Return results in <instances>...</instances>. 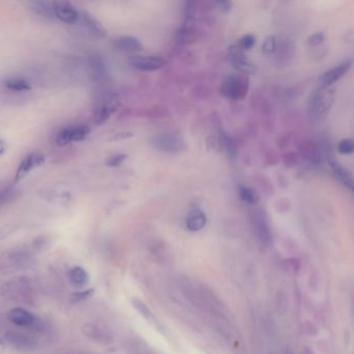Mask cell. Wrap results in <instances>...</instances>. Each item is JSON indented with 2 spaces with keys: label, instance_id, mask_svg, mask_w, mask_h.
<instances>
[{
  "label": "cell",
  "instance_id": "1",
  "mask_svg": "<svg viewBox=\"0 0 354 354\" xmlns=\"http://www.w3.org/2000/svg\"><path fill=\"white\" fill-rule=\"evenodd\" d=\"M249 78L247 75H230L220 85V93L230 100H242L247 95Z\"/></svg>",
  "mask_w": 354,
  "mask_h": 354
},
{
  "label": "cell",
  "instance_id": "2",
  "mask_svg": "<svg viewBox=\"0 0 354 354\" xmlns=\"http://www.w3.org/2000/svg\"><path fill=\"white\" fill-rule=\"evenodd\" d=\"M120 105L119 96L115 92H106L101 96L95 105L94 118L97 125L101 126L113 116Z\"/></svg>",
  "mask_w": 354,
  "mask_h": 354
},
{
  "label": "cell",
  "instance_id": "3",
  "mask_svg": "<svg viewBox=\"0 0 354 354\" xmlns=\"http://www.w3.org/2000/svg\"><path fill=\"white\" fill-rule=\"evenodd\" d=\"M335 100V89L331 86H321L313 94L310 101V113L312 116L320 118L326 115Z\"/></svg>",
  "mask_w": 354,
  "mask_h": 354
},
{
  "label": "cell",
  "instance_id": "4",
  "mask_svg": "<svg viewBox=\"0 0 354 354\" xmlns=\"http://www.w3.org/2000/svg\"><path fill=\"white\" fill-rule=\"evenodd\" d=\"M90 133L89 127L85 125H74L69 126L60 130L56 135V144L59 147H66L71 143H78L84 140Z\"/></svg>",
  "mask_w": 354,
  "mask_h": 354
},
{
  "label": "cell",
  "instance_id": "5",
  "mask_svg": "<svg viewBox=\"0 0 354 354\" xmlns=\"http://www.w3.org/2000/svg\"><path fill=\"white\" fill-rule=\"evenodd\" d=\"M151 144L155 149L165 153H178L185 150V141L171 134H157L151 139Z\"/></svg>",
  "mask_w": 354,
  "mask_h": 354
},
{
  "label": "cell",
  "instance_id": "6",
  "mask_svg": "<svg viewBox=\"0 0 354 354\" xmlns=\"http://www.w3.org/2000/svg\"><path fill=\"white\" fill-rule=\"evenodd\" d=\"M251 226L254 229L257 239L264 246H268L271 242V231L266 215L261 210H256L251 213Z\"/></svg>",
  "mask_w": 354,
  "mask_h": 354
},
{
  "label": "cell",
  "instance_id": "7",
  "mask_svg": "<svg viewBox=\"0 0 354 354\" xmlns=\"http://www.w3.org/2000/svg\"><path fill=\"white\" fill-rule=\"evenodd\" d=\"M229 59L236 70L241 72L243 75H249L255 73V66L252 64L248 57L244 54L243 50H241L237 45H232L229 47L228 51Z\"/></svg>",
  "mask_w": 354,
  "mask_h": 354
},
{
  "label": "cell",
  "instance_id": "8",
  "mask_svg": "<svg viewBox=\"0 0 354 354\" xmlns=\"http://www.w3.org/2000/svg\"><path fill=\"white\" fill-rule=\"evenodd\" d=\"M54 17L66 24H75L79 21V11L69 1H53Z\"/></svg>",
  "mask_w": 354,
  "mask_h": 354
},
{
  "label": "cell",
  "instance_id": "9",
  "mask_svg": "<svg viewBox=\"0 0 354 354\" xmlns=\"http://www.w3.org/2000/svg\"><path fill=\"white\" fill-rule=\"evenodd\" d=\"M130 64L136 70L143 72H153L165 66L166 62L163 57L160 56H143L136 55L130 59Z\"/></svg>",
  "mask_w": 354,
  "mask_h": 354
},
{
  "label": "cell",
  "instance_id": "10",
  "mask_svg": "<svg viewBox=\"0 0 354 354\" xmlns=\"http://www.w3.org/2000/svg\"><path fill=\"white\" fill-rule=\"evenodd\" d=\"M351 66H352L351 60H346V62H343L340 65L336 66L335 68L326 71V72L323 73L318 79L320 85L325 87L331 86L333 83H336L338 80H340L344 75L347 74L348 71L351 69Z\"/></svg>",
  "mask_w": 354,
  "mask_h": 354
},
{
  "label": "cell",
  "instance_id": "11",
  "mask_svg": "<svg viewBox=\"0 0 354 354\" xmlns=\"http://www.w3.org/2000/svg\"><path fill=\"white\" fill-rule=\"evenodd\" d=\"M44 161H45L44 156L39 153H32V154L27 155L22 160V162L20 163V165L17 169L15 181L19 182L20 180L25 178L29 174V171H32L34 168L43 164Z\"/></svg>",
  "mask_w": 354,
  "mask_h": 354
},
{
  "label": "cell",
  "instance_id": "12",
  "mask_svg": "<svg viewBox=\"0 0 354 354\" xmlns=\"http://www.w3.org/2000/svg\"><path fill=\"white\" fill-rule=\"evenodd\" d=\"M5 339L12 346L20 350L27 351L36 347V342L29 336H26L22 332L8 331L5 333Z\"/></svg>",
  "mask_w": 354,
  "mask_h": 354
},
{
  "label": "cell",
  "instance_id": "13",
  "mask_svg": "<svg viewBox=\"0 0 354 354\" xmlns=\"http://www.w3.org/2000/svg\"><path fill=\"white\" fill-rule=\"evenodd\" d=\"M7 318L12 323H14L15 325L22 327L33 325L36 321V318L33 314L22 308L12 309L7 314Z\"/></svg>",
  "mask_w": 354,
  "mask_h": 354
},
{
  "label": "cell",
  "instance_id": "14",
  "mask_svg": "<svg viewBox=\"0 0 354 354\" xmlns=\"http://www.w3.org/2000/svg\"><path fill=\"white\" fill-rule=\"evenodd\" d=\"M185 224L188 231L198 232L205 228L207 224V216L200 209L195 208L188 212L185 219Z\"/></svg>",
  "mask_w": 354,
  "mask_h": 354
},
{
  "label": "cell",
  "instance_id": "15",
  "mask_svg": "<svg viewBox=\"0 0 354 354\" xmlns=\"http://www.w3.org/2000/svg\"><path fill=\"white\" fill-rule=\"evenodd\" d=\"M329 161V165L335 174L336 178L341 182V183L346 186L349 190L353 189V179H352V173L347 169L346 167H344L340 162L333 158V157H329L328 158Z\"/></svg>",
  "mask_w": 354,
  "mask_h": 354
},
{
  "label": "cell",
  "instance_id": "16",
  "mask_svg": "<svg viewBox=\"0 0 354 354\" xmlns=\"http://www.w3.org/2000/svg\"><path fill=\"white\" fill-rule=\"evenodd\" d=\"M79 20H81L83 26L87 32L97 37H104L106 35V30L98 20L85 11H79Z\"/></svg>",
  "mask_w": 354,
  "mask_h": 354
},
{
  "label": "cell",
  "instance_id": "17",
  "mask_svg": "<svg viewBox=\"0 0 354 354\" xmlns=\"http://www.w3.org/2000/svg\"><path fill=\"white\" fill-rule=\"evenodd\" d=\"M115 46L119 51L124 52H139L144 49V46L139 39L131 36L118 38L115 41Z\"/></svg>",
  "mask_w": 354,
  "mask_h": 354
},
{
  "label": "cell",
  "instance_id": "18",
  "mask_svg": "<svg viewBox=\"0 0 354 354\" xmlns=\"http://www.w3.org/2000/svg\"><path fill=\"white\" fill-rule=\"evenodd\" d=\"M197 29L192 25V21L185 20L177 33V41L182 45L191 44L197 41Z\"/></svg>",
  "mask_w": 354,
  "mask_h": 354
},
{
  "label": "cell",
  "instance_id": "19",
  "mask_svg": "<svg viewBox=\"0 0 354 354\" xmlns=\"http://www.w3.org/2000/svg\"><path fill=\"white\" fill-rule=\"evenodd\" d=\"M88 69H89L90 75H93V77L96 80H101L106 75L105 64L103 62L102 57H101L100 55L94 54L89 57Z\"/></svg>",
  "mask_w": 354,
  "mask_h": 354
},
{
  "label": "cell",
  "instance_id": "20",
  "mask_svg": "<svg viewBox=\"0 0 354 354\" xmlns=\"http://www.w3.org/2000/svg\"><path fill=\"white\" fill-rule=\"evenodd\" d=\"M70 280L75 287H84L88 284L89 275L86 270L82 267H74L69 272Z\"/></svg>",
  "mask_w": 354,
  "mask_h": 354
},
{
  "label": "cell",
  "instance_id": "21",
  "mask_svg": "<svg viewBox=\"0 0 354 354\" xmlns=\"http://www.w3.org/2000/svg\"><path fill=\"white\" fill-rule=\"evenodd\" d=\"M30 5L35 9L36 13L49 20H54V9L53 1H33Z\"/></svg>",
  "mask_w": 354,
  "mask_h": 354
},
{
  "label": "cell",
  "instance_id": "22",
  "mask_svg": "<svg viewBox=\"0 0 354 354\" xmlns=\"http://www.w3.org/2000/svg\"><path fill=\"white\" fill-rule=\"evenodd\" d=\"M219 143L224 146L225 150L228 152V154L235 158L237 156V148L234 143V140L226 132L224 129H219Z\"/></svg>",
  "mask_w": 354,
  "mask_h": 354
},
{
  "label": "cell",
  "instance_id": "23",
  "mask_svg": "<svg viewBox=\"0 0 354 354\" xmlns=\"http://www.w3.org/2000/svg\"><path fill=\"white\" fill-rule=\"evenodd\" d=\"M239 197L244 203L249 205H257L260 200V197L257 194V191L246 186L239 187Z\"/></svg>",
  "mask_w": 354,
  "mask_h": 354
},
{
  "label": "cell",
  "instance_id": "24",
  "mask_svg": "<svg viewBox=\"0 0 354 354\" xmlns=\"http://www.w3.org/2000/svg\"><path fill=\"white\" fill-rule=\"evenodd\" d=\"M4 86L14 92H25L30 89V84L24 79L21 78H11L4 81Z\"/></svg>",
  "mask_w": 354,
  "mask_h": 354
},
{
  "label": "cell",
  "instance_id": "25",
  "mask_svg": "<svg viewBox=\"0 0 354 354\" xmlns=\"http://www.w3.org/2000/svg\"><path fill=\"white\" fill-rule=\"evenodd\" d=\"M132 305L138 311V313L141 314V315H143L148 321H150L152 323H155V324H156V319H155L154 315L152 314L150 309L145 305L143 301H140L139 299L135 298V299L132 300Z\"/></svg>",
  "mask_w": 354,
  "mask_h": 354
},
{
  "label": "cell",
  "instance_id": "26",
  "mask_svg": "<svg viewBox=\"0 0 354 354\" xmlns=\"http://www.w3.org/2000/svg\"><path fill=\"white\" fill-rule=\"evenodd\" d=\"M303 154L306 153L309 160L314 161V162H318L320 160V154H319V149L314 145V144H307L302 150Z\"/></svg>",
  "mask_w": 354,
  "mask_h": 354
},
{
  "label": "cell",
  "instance_id": "27",
  "mask_svg": "<svg viewBox=\"0 0 354 354\" xmlns=\"http://www.w3.org/2000/svg\"><path fill=\"white\" fill-rule=\"evenodd\" d=\"M276 45H277V41H276L275 37H271V36L267 37L265 39L264 43H263V45H262V51L265 54L271 55L273 53H275Z\"/></svg>",
  "mask_w": 354,
  "mask_h": 354
},
{
  "label": "cell",
  "instance_id": "28",
  "mask_svg": "<svg viewBox=\"0 0 354 354\" xmlns=\"http://www.w3.org/2000/svg\"><path fill=\"white\" fill-rule=\"evenodd\" d=\"M255 44H256V38L252 35H245L239 39L237 46L244 51V50L251 49Z\"/></svg>",
  "mask_w": 354,
  "mask_h": 354
},
{
  "label": "cell",
  "instance_id": "29",
  "mask_svg": "<svg viewBox=\"0 0 354 354\" xmlns=\"http://www.w3.org/2000/svg\"><path fill=\"white\" fill-rule=\"evenodd\" d=\"M338 151L340 152L341 154L344 155H348V154H352L354 151V144L353 140L350 138H346L341 140L339 145H338Z\"/></svg>",
  "mask_w": 354,
  "mask_h": 354
},
{
  "label": "cell",
  "instance_id": "30",
  "mask_svg": "<svg viewBox=\"0 0 354 354\" xmlns=\"http://www.w3.org/2000/svg\"><path fill=\"white\" fill-rule=\"evenodd\" d=\"M325 39V35L319 32V33H315L313 34L312 36L309 37L308 39V43L310 46H313V47H316V46H319L321 45L323 42H324Z\"/></svg>",
  "mask_w": 354,
  "mask_h": 354
},
{
  "label": "cell",
  "instance_id": "31",
  "mask_svg": "<svg viewBox=\"0 0 354 354\" xmlns=\"http://www.w3.org/2000/svg\"><path fill=\"white\" fill-rule=\"evenodd\" d=\"M93 293H94L93 289H87L85 291L77 292V293H74V294L72 295V298H71V300H72L73 302L83 301V300H86L87 298H89L90 296H92Z\"/></svg>",
  "mask_w": 354,
  "mask_h": 354
},
{
  "label": "cell",
  "instance_id": "32",
  "mask_svg": "<svg viewBox=\"0 0 354 354\" xmlns=\"http://www.w3.org/2000/svg\"><path fill=\"white\" fill-rule=\"evenodd\" d=\"M127 159V155L125 154H118V155H115V156H111L108 160L106 164L110 167H117V166H119L120 164H122L124 161Z\"/></svg>",
  "mask_w": 354,
  "mask_h": 354
},
{
  "label": "cell",
  "instance_id": "33",
  "mask_svg": "<svg viewBox=\"0 0 354 354\" xmlns=\"http://www.w3.org/2000/svg\"><path fill=\"white\" fill-rule=\"evenodd\" d=\"M215 4L221 13H229L233 6L232 1H217Z\"/></svg>",
  "mask_w": 354,
  "mask_h": 354
},
{
  "label": "cell",
  "instance_id": "34",
  "mask_svg": "<svg viewBox=\"0 0 354 354\" xmlns=\"http://www.w3.org/2000/svg\"><path fill=\"white\" fill-rule=\"evenodd\" d=\"M133 134L131 132H120V133H118L116 136H115V139H126V138H129V137H132Z\"/></svg>",
  "mask_w": 354,
  "mask_h": 354
},
{
  "label": "cell",
  "instance_id": "35",
  "mask_svg": "<svg viewBox=\"0 0 354 354\" xmlns=\"http://www.w3.org/2000/svg\"><path fill=\"white\" fill-rule=\"evenodd\" d=\"M5 151H6V144L4 143L3 140L0 139V155L4 154Z\"/></svg>",
  "mask_w": 354,
  "mask_h": 354
}]
</instances>
